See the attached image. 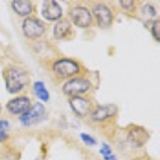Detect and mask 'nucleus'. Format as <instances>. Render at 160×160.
Returning <instances> with one entry per match:
<instances>
[{
	"label": "nucleus",
	"mask_w": 160,
	"mask_h": 160,
	"mask_svg": "<svg viewBox=\"0 0 160 160\" xmlns=\"http://www.w3.org/2000/svg\"><path fill=\"white\" fill-rule=\"evenodd\" d=\"M6 89L10 94H18L29 84V75L24 68L16 65H9L2 72Z\"/></svg>",
	"instance_id": "nucleus-1"
},
{
	"label": "nucleus",
	"mask_w": 160,
	"mask_h": 160,
	"mask_svg": "<svg viewBox=\"0 0 160 160\" xmlns=\"http://www.w3.org/2000/svg\"><path fill=\"white\" fill-rule=\"evenodd\" d=\"M50 71L57 79L68 80L74 77L80 76L82 72V66L75 59L60 58L51 63Z\"/></svg>",
	"instance_id": "nucleus-2"
},
{
	"label": "nucleus",
	"mask_w": 160,
	"mask_h": 160,
	"mask_svg": "<svg viewBox=\"0 0 160 160\" xmlns=\"http://www.w3.org/2000/svg\"><path fill=\"white\" fill-rule=\"evenodd\" d=\"M62 92L68 97L86 96L93 89L91 80L82 76H77L68 80H65L62 84Z\"/></svg>",
	"instance_id": "nucleus-3"
},
{
	"label": "nucleus",
	"mask_w": 160,
	"mask_h": 160,
	"mask_svg": "<svg viewBox=\"0 0 160 160\" xmlns=\"http://www.w3.org/2000/svg\"><path fill=\"white\" fill-rule=\"evenodd\" d=\"M22 31L26 38L30 41H37L46 32V26L37 17L28 16L25 17L22 22Z\"/></svg>",
	"instance_id": "nucleus-4"
},
{
	"label": "nucleus",
	"mask_w": 160,
	"mask_h": 160,
	"mask_svg": "<svg viewBox=\"0 0 160 160\" xmlns=\"http://www.w3.org/2000/svg\"><path fill=\"white\" fill-rule=\"evenodd\" d=\"M91 14L95 19L97 27L100 29H108L113 22V12L108 4L104 2H97L91 8Z\"/></svg>",
	"instance_id": "nucleus-5"
},
{
	"label": "nucleus",
	"mask_w": 160,
	"mask_h": 160,
	"mask_svg": "<svg viewBox=\"0 0 160 160\" xmlns=\"http://www.w3.org/2000/svg\"><path fill=\"white\" fill-rule=\"evenodd\" d=\"M68 15H69V18H71L69 22H72V25H75L78 28L87 29V28L91 27L93 25V22H94L89 8L84 6H80V4L71 8Z\"/></svg>",
	"instance_id": "nucleus-6"
},
{
	"label": "nucleus",
	"mask_w": 160,
	"mask_h": 160,
	"mask_svg": "<svg viewBox=\"0 0 160 160\" xmlns=\"http://www.w3.org/2000/svg\"><path fill=\"white\" fill-rule=\"evenodd\" d=\"M46 114V109L42 102H35L29 108L27 112L18 117V121L25 127H31V126L38 125L44 120Z\"/></svg>",
	"instance_id": "nucleus-7"
},
{
	"label": "nucleus",
	"mask_w": 160,
	"mask_h": 160,
	"mask_svg": "<svg viewBox=\"0 0 160 160\" xmlns=\"http://www.w3.org/2000/svg\"><path fill=\"white\" fill-rule=\"evenodd\" d=\"M68 105L73 112L79 118H86L95 109L94 102L88 96H74L68 98Z\"/></svg>",
	"instance_id": "nucleus-8"
},
{
	"label": "nucleus",
	"mask_w": 160,
	"mask_h": 160,
	"mask_svg": "<svg viewBox=\"0 0 160 160\" xmlns=\"http://www.w3.org/2000/svg\"><path fill=\"white\" fill-rule=\"evenodd\" d=\"M32 106L31 99L27 95H19L10 99L6 105V109L12 115H22Z\"/></svg>",
	"instance_id": "nucleus-9"
},
{
	"label": "nucleus",
	"mask_w": 160,
	"mask_h": 160,
	"mask_svg": "<svg viewBox=\"0 0 160 160\" xmlns=\"http://www.w3.org/2000/svg\"><path fill=\"white\" fill-rule=\"evenodd\" d=\"M126 140L133 148H141L148 142V132L145 128L141 126L132 125L131 127H128Z\"/></svg>",
	"instance_id": "nucleus-10"
},
{
	"label": "nucleus",
	"mask_w": 160,
	"mask_h": 160,
	"mask_svg": "<svg viewBox=\"0 0 160 160\" xmlns=\"http://www.w3.org/2000/svg\"><path fill=\"white\" fill-rule=\"evenodd\" d=\"M42 15L47 22H58L62 18L63 9L56 0H47L43 3Z\"/></svg>",
	"instance_id": "nucleus-11"
},
{
	"label": "nucleus",
	"mask_w": 160,
	"mask_h": 160,
	"mask_svg": "<svg viewBox=\"0 0 160 160\" xmlns=\"http://www.w3.org/2000/svg\"><path fill=\"white\" fill-rule=\"evenodd\" d=\"M118 114V107L114 105H107V106H97L90 114V118L93 122H105L109 118L115 117Z\"/></svg>",
	"instance_id": "nucleus-12"
},
{
	"label": "nucleus",
	"mask_w": 160,
	"mask_h": 160,
	"mask_svg": "<svg viewBox=\"0 0 160 160\" xmlns=\"http://www.w3.org/2000/svg\"><path fill=\"white\" fill-rule=\"evenodd\" d=\"M73 25L68 18H61L53 26L52 35L56 40H66L73 34Z\"/></svg>",
	"instance_id": "nucleus-13"
},
{
	"label": "nucleus",
	"mask_w": 160,
	"mask_h": 160,
	"mask_svg": "<svg viewBox=\"0 0 160 160\" xmlns=\"http://www.w3.org/2000/svg\"><path fill=\"white\" fill-rule=\"evenodd\" d=\"M11 7L13 11L18 16L28 17L33 12V4L31 1L27 0H13L11 2Z\"/></svg>",
	"instance_id": "nucleus-14"
},
{
	"label": "nucleus",
	"mask_w": 160,
	"mask_h": 160,
	"mask_svg": "<svg viewBox=\"0 0 160 160\" xmlns=\"http://www.w3.org/2000/svg\"><path fill=\"white\" fill-rule=\"evenodd\" d=\"M33 92H34L35 96L38 97L41 102H47L50 98V94L48 92L47 88L43 81H35L33 83Z\"/></svg>",
	"instance_id": "nucleus-15"
},
{
	"label": "nucleus",
	"mask_w": 160,
	"mask_h": 160,
	"mask_svg": "<svg viewBox=\"0 0 160 160\" xmlns=\"http://www.w3.org/2000/svg\"><path fill=\"white\" fill-rule=\"evenodd\" d=\"M141 15L145 18L146 22H154L157 17V11L155 7L151 3H146L141 8Z\"/></svg>",
	"instance_id": "nucleus-16"
},
{
	"label": "nucleus",
	"mask_w": 160,
	"mask_h": 160,
	"mask_svg": "<svg viewBox=\"0 0 160 160\" xmlns=\"http://www.w3.org/2000/svg\"><path fill=\"white\" fill-rule=\"evenodd\" d=\"M0 160H19V154L11 148H1Z\"/></svg>",
	"instance_id": "nucleus-17"
},
{
	"label": "nucleus",
	"mask_w": 160,
	"mask_h": 160,
	"mask_svg": "<svg viewBox=\"0 0 160 160\" xmlns=\"http://www.w3.org/2000/svg\"><path fill=\"white\" fill-rule=\"evenodd\" d=\"M79 137H80V139H81V141L83 142L84 144H87L88 146H94L97 144L96 139H95L94 137H92L91 135H89V133L81 132L79 135Z\"/></svg>",
	"instance_id": "nucleus-18"
},
{
	"label": "nucleus",
	"mask_w": 160,
	"mask_h": 160,
	"mask_svg": "<svg viewBox=\"0 0 160 160\" xmlns=\"http://www.w3.org/2000/svg\"><path fill=\"white\" fill-rule=\"evenodd\" d=\"M120 3L124 10H126L129 13L133 12L136 9V1H132V0H122V1H120Z\"/></svg>",
	"instance_id": "nucleus-19"
},
{
	"label": "nucleus",
	"mask_w": 160,
	"mask_h": 160,
	"mask_svg": "<svg viewBox=\"0 0 160 160\" xmlns=\"http://www.w3.org/2000/svg\"><path fill=\"white\" fill-rule=\"evenodd\" d=\"M152 34L153 37L155 38V40L159 41V38H160V22H159V19H156L153 22L152 24Z\"/></svg>",
	"instance_id": "nucleus-20"
},
{
	"label": "nucleus",
	"mask_w": 160,
	"mask_h": 160,
	"mask_svg": "<svg viewBox=\"0 0 160 160\" xmlns=\"http://www.w3.org/2000/svg\"><path fill=\"white\" fill-rule=\"evenodd\" d=\"M99 153L102 157H104V156H107V155L112 154L113 152H112V148H111V146L109 145V144L105 143L104 142V143L102 144V148H100V149H99Z\"/></svg>",
	"instance_id": "nucleus-21"
},
{
	"label": "nucleus",
	"mask_w": 160,
	"mask_h": 160,
	"mask_svg": "<svg viewBox=\"0 0 160 160\" xmlns=\"http://www.w3.org/2000/svg\"><path fill=\"white\" fill-rule=\"evenodd\" d=\"M8 138V132L4 129H0V143L3 142Z\"/></svg>",
	"instance_id": "nucleus-22"
},
{
	"label": "nucleus",
	"mask_w": 160,
	"mask_h": 160,
	"mask_svg": "<svg viewBox=\"0 0 160 160\" xmlns=\"http://www.w3.org/2000/svg\"><path fill=\"white\" fill-rule=\"evenodd\" d=\"M7 128H9V122L6 120H0V129L7 130Z\"/></svg>",
	"instance_id": "nucleus-23"
},
{
	"label": "nucleus",
	"mask_w": 160,
	"mask_h": 160,
	"mask_svg": "<svg viewBox=\"0 0 160 160\" xmlns=\"http://www.w3.org/2000/svg\"><path fill=\"white\" fill-rule=\"evenodd\" d=\"M102 159H104V160H118V157L115 156L113 153L110 154V155H107V156H104V157H102Z\"/></svg>",
	"instance_id": "nucleus-24"
},
{
	"label": "nucleus",
	"mask_w": 160,
	"mask_h": 160,
	"mask_svg": "<svg viewBox=\"0 0 160 160\" xmlns=\"http://www.w3.org/2000/svg\"><path fill=\"white\" fill-rule=\"evenodd\" d=\"M1 110H2V107H1V105H0V112H1Z\"/></svg>",
	"instance_id": "nucleus-25"
}]
</instances>
